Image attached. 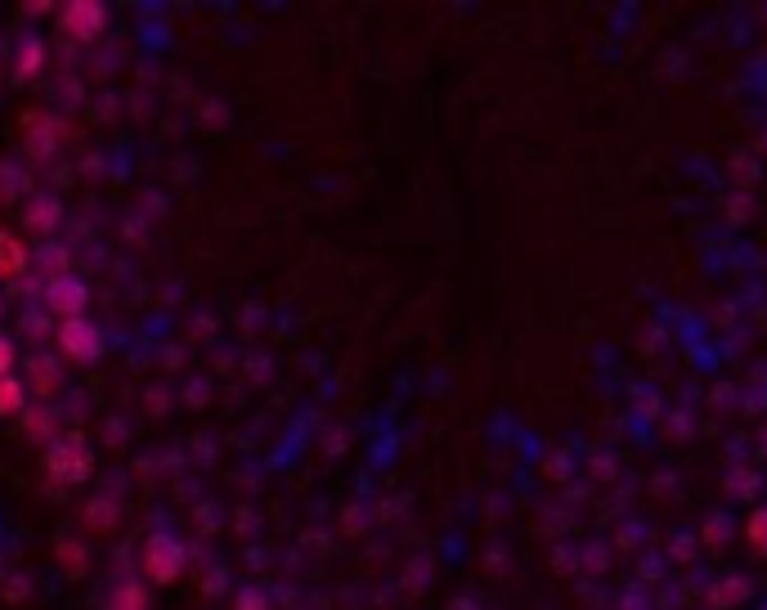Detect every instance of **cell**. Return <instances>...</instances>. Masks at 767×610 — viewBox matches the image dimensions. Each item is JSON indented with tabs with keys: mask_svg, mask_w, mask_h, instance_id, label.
<instances>
[{
	"mask_svg": "<svg viewBox=\"0 0 767 610\" xmlns=\"http://www.w3.org/2000/svg\"><path fill=\"white\" fill-rule=\"evenodd\" d=\"M23 265H28V247H23L14 234H0V279L19 275Z\"/></svg>",
	"mask_w": 767,
	"mask_h": 610,
	"instance_id": "6da1fadb",
	"label": "cell"
},
{
	"mask_svg": "<svg viewBox=\"0 0 767 610\" xmlns=\"http://www.w3.org/2000/svg\"><path fill=\"white\" fill-rule=\"evenodd\" d=\"M745 538H749V548L758 557H767V507H758L749 521H745Z\"/></svg>",
	"mask_w": 767,
	"mask_h": 610,
	"instance_id": "7a4b0ae2",
	"label": "cell"
},
{
	"mask_svg": "<svg viewBox=\"0 0 767 610\" xmlns=\"http://www.w3.org/2000/svg\"><path fill=\"white\" fill-rule=\"evenodd\" d=\"M23 409V390H19V377L10 373V377H0V414H19Z\"/></svg>",
	"mask_w": 767,
	"mask_h": 610,
	"instance_id": "3957f363",
	"label": "cell"
},
{
	"mask_svg": "<svg viewBox=\"0 0 767 610\" xmlns=\"http://www.w3.org/2000/svg\"><path fill=\"white\" fill-rule=\"evenodd\" d=\"M14 373V346H10V336H0V377H10Z\"/></svg>",
	"mask_w": 767,
	"mask_h": 610,
	"instance_id": "277c9868",
	"label": "cell"
}]
</instances>
